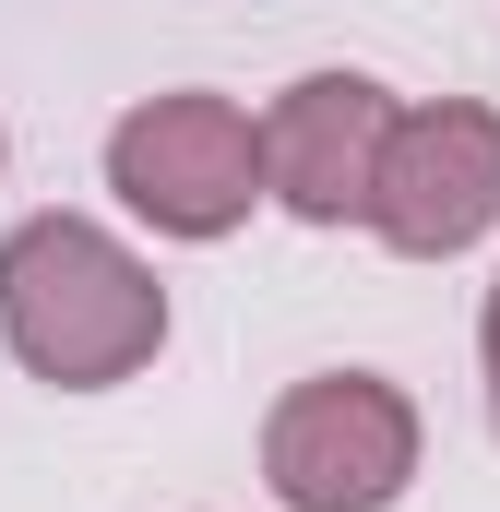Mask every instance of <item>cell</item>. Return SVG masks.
Wrapping results in <instances>:
<instances>
[{"label":"cell","mask_w":500,"mask_h":512,"mask_svg":"<svg viewBox=\"0 0 500 512\" xmlns=\"http://www.w3.org/2000/svg\"><path fill=\"white\" fill-rule=\"evenodd\" d=\"M381 84L358 72H322V84H298L274 131H262V155H274V191L298 203V215H346V203H370V167H381Z\"/></svg>","instance_id":"5"},{"label":"cell","mask_w":500,"mask_h":512,"mask_svg":"<svg viewBox=\"0 0 500 512\" xmlns=\"http://www.w3.org/2000/svg\"><path fill=\"white\" fill-rule=\"evenodd\" d=\"M405 465H417V429H405V405H393L370 370L310 382L274 417V489L298 512H381L405 489Z\"/></svg>","instance_id":"3"},{"label":"cell","mask_w":500,"mask_h":512,"mask_svg":"<svg viewBox=\"0 0 500 512\" xmlns=\"http://www.w3.org/2000/svg\"><path fill=\"white\" fill-rule=\"evenodd\" d=\"M0 322H12V346H24L48 382L96 393V382H120L131 358H155L167 298H155L96 227L48 215V227H24V239L0 251Z\"/></svg>","instance_id":"1"},{"label":"cell","mask_w":500,"mask_h":512,"mask_svg":"<svg viewBox=\"0 0 500 512\" xmlns=\"http://www.w3.org/2000/svg\"><path fill=\"white\" fill-rule=\"evenodd\" d=\"M489 370H500V298H489Z\"/></svg>","instance_id":"6"},{"label":"cell","mask_w":500,"mask_h":512,"mask_svg":"<svg viewBox=\"0 0 500 512\" xmlns=\"http://www.w3.org/2000/svg\"><path fill=\"white\" fill-rule=\"evenodd\" d=\"M250 155H262V143H250L215 96H167V108L120 120V143H108L120 203L155 215V227H179V239H215V227L250 215Z\"/></svg>","instance_id":"4"},{"label":"cell","mask_w":500,"mask_h":512,"mask_svg":"<svg viewBox=\"0 0 500 512\" xmlns=\"http://www.w3.org/2000/svg\"><path fill=\"white\" fill-rule=\"evenodd\" d=\"M370 215H381V239L417 251V262L465 251V239L500 215V120H489V108H441V120L381 131Z\"/></svg>","instance_id":"2"}]
</instances>
